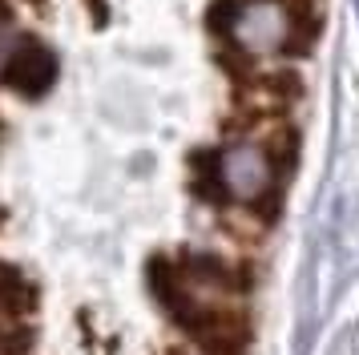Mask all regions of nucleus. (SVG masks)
<instances>
[{
	"instance_id": "f257e3e1",
	"label": "nucleus",
	"mask_w": 359,
	"mask_h": 355,
	"mask_svg": "<svg viewBox=\"0 0 359 355\" xmlns=\"http://www.w3.org/2000/svg\"><path fill=\"white\" fill-rule=\"evenodd\" d=\"M210 29L226 36L246 61H283L294 45L291 0H218L210 8Z\"/></svg>"
},
{
	"instance_id": "f03ea898",
	"label": "nucleus",
	"mask_w": 359,
	"mask_h": 355,
	"mask_svg": "<svg viewBox=\"0 0 359 355\" xmlns=\"http://www.w3.org/2000/svg\"><path fill=\"white\" fill-rule=\"evenodd\" d=\"M214 170H218V190H222V198L230 206L262 210L278 194L283 158H278V149L271 145L266 133L238 129L214 154Z\"/></svg>"
},
{
	"instance_id": "7ed1b4c3",
	"label": "nucleus",
	"mask_w": 359,
	"mask_h": 355,
	"mask_svg": "<svg viewBox=\"0 0 359 355\" xmlns=\"http://www.w3.org/2000/svg\"><path fill=\"white\" fill-rule=\"evenodd\" d=\"M57 73H61L57 53H53L45 41H36V36H17L13 57H8L4 77H0V89H8V93L20 97V101H41V97L57 85Z\"/></svg>"
}]
</instances>
